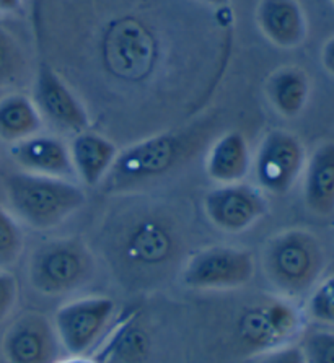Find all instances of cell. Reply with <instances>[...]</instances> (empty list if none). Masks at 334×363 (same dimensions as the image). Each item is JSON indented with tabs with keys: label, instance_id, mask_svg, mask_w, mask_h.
<instances>
[{
	"label": "cell",
	"instance_id": "6da1fadb",
	"mask_svg": "<svg viewBox=\"0 0 334 363\" xmlns=\"http://www.w3.org/2000/svg\"><path fill=\"white\" fill-rule=\"evenodd\" d=\"M100 246L111 271L130 287H153L183 259V222L165 203L130 197L103 222Z\"/></svg>",
	"mask_w": 334,
	"mask_h": 363
},
{
	"label": "cell",
	"instance_id": "7a4b0ae2",
	"mask_svg": "<svg viewBox=\"0 0 334 363\" xmlns=\"http://www.w3.org/2000/svg\"><path fill=\"white\" fill-rule=\"evenodd\" d=\"M7 208L21 225L51 230L64 223L85 203V191L72 179L51 178L26 172L4 176Z\"/></svg>",
	"mask_w": 334,
	"mask_h": 363
},
{
	"label": "cell",
	"instance_id": "3957f363",
	"mask_svg": "<svg viewBox=\"0 0 334 363\" xmlns=\"http://www.w3.org/2000/svg\"><path fill=\"white\" fill-rule=\"evenodd\" d=\"M326 252L311 232L294 228L276 233L262 251V271L277 295L297 300L323 279Z\"/></svg>",
	"mask_w": 334,
	"mask_h": 363
},
{
	"label": "cell",
	"instance_id": "277c9868",
	"mask_svg": "<svg viewBox=\"0 0 334 363\" xmlns=\"http://www.w3.org/2000/svg\"><path fill=\"white\" fill-rule=\"evenodd\" d=\"M194 137L178 132H162L135 142L118 153L114 164L100 186L111 194H129L165 178L188 160Z\"/></svg>",
	"mask_w": 334,
	"mask_h": 363
},
{
	"label": "cell",
	"instance_id": "5b68a950",
	"mask_svg": "<svg viewBox=\"0 0 334 363\" xmlns=\"http://www.w3.org/2000/svg\"><path fill=\"white\" fill-rule=\"evenodd\" d=\"M28 282L38 294L72 295L85 289L96 274V259L85 241L75 236L38 245L28 259Z\"/></svg>",
	"mask_w": 334,
	"mask_h": 363
},
{
	"label": "cell",
	"instance_id": "8992f818",
	"mask_svg": "<svg viewBox=\"0 0 334 363\" xmlns=\"http://www.w3.org/2000/svg\"><path fill=\"white\" fill-rule=\"evenodd\" d=\"M305 313L295 300L282 295L266 296L240 315L237 337L251 354L295 344L304 335Z\"/></svg>",
	"mask_w": 334,
	"mask_h": 363
},
{
	"label": "cell",
	"instance_id": "52a82bcc",
	"mask_svg": "<svg viewBox=\"0 0 334 363\" xmlns=\"http://www.w3.org/2000/svg\"><path fill=\"white\" fill-rule=\"evenodd\" d=\"M116 301L105 295L74 298L57 308L52 318L67 355H89L108 334L116 318Z\"/></svg>",
	"mask_w": 334,
	"mask_h": 363
},
{
	"label": "cell",
	"instance_id": "ba28073f",
	"mask_svg": "<svg viewBox=\"0 0 334 363\" xmlns=\"http://www.w3.org/2000/svg\"><path fill=\"white\" fill-rule=\"evenodd\" d=\"M255 256L237 246L216 245L196 251L184 261L182 282L201 291L237 290L255 277Z\"/></svg>",
	"mask_w": 334,
	"mask_h": 363
},
{
	"label": "cell",
	"instance_id": "9c48e42d",
	"mask_svg": "<svg viewBox=\"0 0 334 363\" xmlns=\"http://www.w3.org/2000/svg\"><path fill=\"white\" fill-rule=\"evenodd\" d=\"M100 56L111 75L129 82L140 80L152 74L158 57V41L139 21L116 20L103 31Z\"/></svg>",
	"mask_w": 334,
	"mask_h": 363
},
{
	"label": "cell",
	"instance_id": "30bf717a",
	"mask_svg": "<svg viewBox=\"0 0 334 363\" xmlns=\"http://www.w3.org/2000/svg\"><path fill=\"white\" fill-rule=\"evenodd\" d=\"M305 163L302 140L286 129H272L260 142L251 169L260 189L282 196L302 178Z\"/></svg>",
	"mask_w": 334,
	"mask_h": 363
},
{
	"label": "cell",
	"instance_id": "8fae6325",
	"mask_svg": "<svg viewBox=\"0 0 334 363\" xmlns=\"http://www.w3.org/2000/svg\"><path fill=\"white\" fill-rule=\"evenodd\" d=\"M31 100L36 104L43 124H48L57 134L74 137L89 130L90 114L85 104L61 74L46 62L38 67Z\"/></svg>",
	"mask_w": 334,
	"mask_h": 363
},
{
	"label": "cell",
	"instance_id": "7c38bea8",
	"mask_svg": "<svg viewBox=\"0 0 334 363\" xmlns=\"http://www.w3.org/2000/svg\"><path fill=\"white\" fill-rule=\"evenodd\" d=\"M2 355L7 363H56L67 354L52 320L40 311H25L5 329Z\"/></svg>",
	"mask_w": 334,
	"mask_h": 363
},
{
	"label": "cell",
	"instance_id": "4fadbf2b",
	"mask_svg": "<svg viewBox=\"0 0 334 363\" xmlns=\"http://www.w3.org/2000/svg\"><path fill=\"white\" fill-rule=\"evenodd\" d=\"M206 217L213 227L227 233H240L253 227L269 211L265 191L256 184H218L202 201Z\"/></svg>",
	"mask_w": 334,
	"mask_h": 363
},
{
	"label": "cell",
	"instance_id": "5bb4252c",
	"mask_svg": "<svg viewBox=\"0 0 334 363\" xmlns=\"http://www.w3.org/2000/svg\"><path fill=\"white\" fill-rule=\"evenodd\" d=\"M10 157L21 172L77 181L69 144H65L59 135L40 132L16 142L10 145Z\"/></svg>",
	"mask_w": 334,
	"mask_h": 363
},
{
	"label": "cell",
	"instance_id": "9a60e30c",
	"mask_svg": "<svg viewBox=\"0 0 334 363\" xmlns=\"http://www.w3.org/2000/svg\"><path fill=\"white\" fill-rule=\"evenodd\" d=\"M69 152L77 183L87 188H96L105 181L119 153L111 140L90 130L74 135Z\"/></svg>",
	"mask_w": 334,
	"mask_h": 363
},
{
	"label": "cell",
	"instance_id": "2e32d148",
	"mask_svg": "<svg viewBox=\"0 0 334 363\" xmlns=\"http://www.w3.org/2000/svg\"><path fill=\"white\" fill-rule=\"evenodd\" d=\"M256 23L277 48H297L306 38L305 13L297 0H260Z\"/></svg>",
	"mask_w": 334,
	"mask_h": 363
},
{
	"label": "cell",
	"instance_id": "e0dca14e",
	"mask_svg": "<svg viewBox=\"0 0 334 363\" xmlns=\"http://www.w3.org/2000/svg\"><path fill=\"white\" fill-rule=\"evenodd\" d=\"M253 167L250 144L238 130L217 137L206 155V173L217 184L242 183Z\"/></svg>",
	"mask_w": 334,
	"mask_h": 363
},
{
	"label": "cell",
	"instance_id": "ac0fdd59",
	"mask_svg": "<svg viewBox=\"0 0 334 363\" xmlns=\"http://www.w3.org/2000/svg\"><path fill=\"white\" fill-rule=\"evenodd\" d=\"M304 199L310 212L328 217L334 213V142H323L306 158Z\"/></svg>",
	"mask_w": 334,
	"mask_h": 363
},
{
	"label": "cell",
	"instance_id": "d6986e66",
	"mask_svg": "<svg viewBox=\"0 0 334 363\" xmlns=\"http://www.w3.org/2000/svg\"><path fill=\"white\" fill-rule=\"evenodd\" d=\"M267 100L281 116L292 119L304 111L310 96V80L302 69L286 65L267 79Z\"/></svg>",
	"mask_w": 334,
	"mask_h": 363
},
{
	"label": "cell",
	"instance_id": "ffe728a7",
	"mask_svg": "<svg viewBox=\"0 0 334 363\" xmlns=\"http://www.w3.org/2000/svg\"><path fill=\"white\" fill-rule=\"evenodd\" d=\"M41 128L43 119L30 96L9 93L0 98V140L12 145L40 134Z\"/></svg>",
	"mask_w": 334,
	"mask_h": 363
},
{
	"label": "cell",
	"instance_id": "44dd1931",
	"mask_svg": "<svg viewBox=\"0 0 334 363\" xmlns=\"http://www.w3.org/2000/svg\"><path fill=\"white\" fill-rule=\"evenodd\" d=\"M149 335L135 324H123L113 339H109L103 354L95 359L100 363H142L149 355Z\"/></svg>",
	"mask_w": 334,
	"mask_h": 363
},
{
	"label": "cell",
	"instance_id": "7402d4cb",
	"mask_svg": "<svg viewBox=\"0 0 334 363\" xmlns=\"http://www.w3.org/2000/svg\"><path fill=\"white\" fill-rule=\"evenodd\" d=\"M28 77V56L12 31L0 25V86L23 84Z\"/></svg>",
	"mask_w": 334,
	"mask_h": 363
},
{
	"label": "cell",
	"instance_id": "603a6c76",
	"mask_svg": "<svg viewBox=\"0 0 334 363\" xmlns=\"http://www.w3.org/2000/svg\"><path fill=\"white\" fill-rule=\"evenodd\" d=\"M23 225L16 220L7 207L0 206V269L13 267L23 255Z\"/></svg>",
	"mask_w": 334,
	"mask_h": 363
},
{
	"label": "cell",
	"instance_id": "cb8c5ba5",
	"mask_svg": "<svg viewBox=\"0 0 334 363\" xmlns=\"http://www.w3.org/2000/svg\"><path fill=\"white\" fill-rule=\"evenodd\" d=\"M305 316L320 324L334 326V274L321 279L310 291Z\"/></svg>",
	"mask_w": 334,
	"mask_h": 363
},
{
	"label": "cell",
	"instance_id": "d4e9b609",
	"mask_svg": "<svg viewBox=\"0 0 334 363\" xmlns=\"http://www.w3.org/2000/svg\"><path fill=\"white\" fill-rule=\"evenodd\" d=\"M299 345L306 363H334V331L315 329L302 335Z\"/></svg>",
	"mask_w": 334,
	"mask_h": 363
},
{
	"label": "cell",
	"instance_id": "484cf974",
	"mask_svg": "<svg viewBox=\"0 0 334 363\" xmlns=\"http://www.w3.org/2000/svg\"><path fill=\"white\" fill-rule=\"evenodd\" d=\"M20 285L10 269H0V323L7 321L18 303Z\"/></svg>",
	"mask_w": 334,
	"mask_h": 363
},
{
	"label": "cell",
	"instance_id": "4316f807",
	"mask_svg": "<svg viewBox=\"0 0 334 363\" xmlns=\"http://www.w3.org/2000/svg\"><path fill=\"white\" fill-rule=\"evenodd\" d=\"M255 363H306L299 344H289L284 347L262 352L256 357Z\"/></svg>",
	"mask_w": 334,
	"mask_h": 363
},
{
	"label": "cell",
	"instance_id": "83f0119b",
	"mask_svg": "<svg viewBox=\"0 0 334 363\" xmlns=\"http://www.w3.org/2000/svg\"><path fill=\"white\" fill-rule=\"evenodd\" d=\"M321 64L326 72L334 77V36L330 38L321 49Z\"/></svg>",
	"mask_w": 334,
	"mask_h": 363
},
{
	"label": "cell",
	"instance_id": "f1b7e54d",
	"mask_svg": "<svg viewBox=\"0 0 334 363\" xmlns=\"http://www.w3.org/2000/svg\"><path fill=\"white\" fill-rule=\"evenodd\" d=\"M56 363H100L95 357L89 355H64Z\"/></svg>",
	"mask_w": 334,
	"mask_h": 363
},
{
	"label": "cell",
	"instance_id": "f546056e",
	"mask_svg": "<svg viewBox=\"0 0 334 363\" xmlns=\"http://www.w3.org/2000/svg\"><path fill=\"white\" fill-rule=\"evenodd\" d=\"M21 0H0V13H10L18 10Z\"/></svg>",
	"mask_w": 334,
	"mask_h": 363
},
{
	"label": "cell",
	"instance_id": "4dcf8cb0",
	"mask_svg": "<svg viewBox=\"0 0 334 363\" xmlns=\"http://www.w3.org/2000/svg\"><path fill=\"white\" fill-rule=\"evenodd\" d=\"M201 2L211 5V7H213V9H226V7H228L230 0H201Z\"/></svg>",
	"mask_w": 334,
	"mask_h": 363
},
{
	"label": "cell",
	"instance_id": "1f68e13d",
	"mask_svg": "<svg viewBox=\"0 0 334 363\" xmlns=\"http://www.w3.org/2000/svg\"><path fill=\"white\" fill-rule=\"evenodd\" d=\"M333 4H334V0H333Z\"/></svg>",
	"mask_w": 334,
	"mask_h": 363
}]
</instances>
